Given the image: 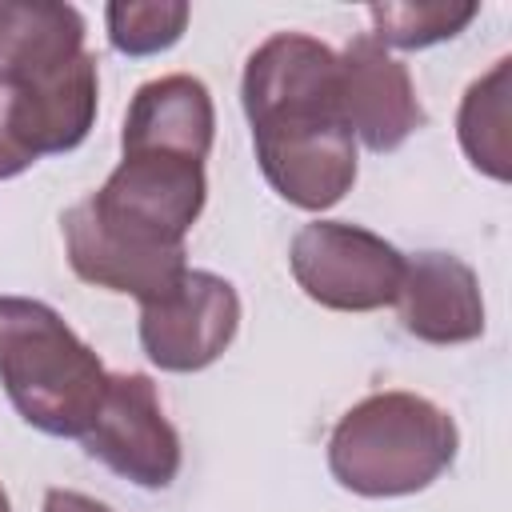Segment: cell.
Instances as JSON below:
<instances>
[{"mask_svg":"<svg viewBox=\"0 0 512 512\" xmlns=\"http://www.w3.org/2000/svg\"><path fill=\"white\" fill-rule=\"evenodd\" d=\"M240 104L256 160L280 200L304 212L340 204L360 172L340 108V56L308 32H272L244 60Z\"/></svg>","mask_w":512,"mask_h":512,"instance_id":"6da1fadb","label":"cell"},{"mask_svg":"<svg viewBox=\"0 0 512 512\" xmlns=\"http://www.w3.org/2000/svg\"><path fill=\"white\" fill-rule=\"evenodd\" d=\"M208 200L204 160L172 152H120L108 180L64 216L72 272L104 292L160 296L184 268V236Z\"/></svg>","mask_w":512,"mask_h":512,"instance_id":"7a4b0ae2","label":"cell"},{"mask_svg":"<svg viewBox=\"0 0 512 512\" xmlns=\"http://www.w3.org/2000/svg\"><path fill=\"white\" fill-rule=\"evenodd\" d=\"M460 452L448 408L420 392H372L328 436V472L340 488L388 500L436 484Z\"/></svg>","mask_w":512,"mask_h":512,"instance_id":"3957f363","label":"cell"},{"mask_svg":"<svg viewBox=\"0 0 512 512\" xmlns=\"http://www.w3.org/2000/svg\"><path fill=\"white\" fill-rule=\"evenodd\" d=\"M0 384L44 436H84L108 388L100 356L44 300L0 296Z\"/></svg>","mask_w":512,"mask_h":512,"instance_id":"277c9868","label":"cell"},{"mask_svg":"<svg viewBox=\"0 0 512 512\" xmlns=\"http://www.w3.org/2000/svg\"><path fill=\"white\" fill-rule=\"evenodd\" d=\"M0 96L16 144L40 160L88 140L100 104L96 56L80 44H44L0 60Z\"/></svg>","mask_w":512,"mask_h":512,"instance_id":"5b68a950","label":"cell"},{"mask_svg":"<svg viewBox=\"0 0 512 512\" xmlns=\"http://www.w3.org/2000/svg\"><path fill=\"white\" fill-rule=\"evenodd\" d=\"M292 280L332 312H376L396 300L404 252L348 220H308L288 248Z\"/></svg>","mask_w":512,"mask_h":512,"instance_id":"8992f818","label":"cell"},{"mask_svg":"<svg viewBox=\"0 0 512 512\" xmlns=\"http://www.w3.org/2000/svg\"><path fill=\"white\" fill-rule=\"evenodd\" d=\"M240 328L236 288L208 272L184 268L160 296L140 304V348L160 372H200L224 356Z\"/></svg>","mask_w":512,"mask_h":512,"instance_id":"52a82bcc","label":"cell"},{"mask_svg":"<svg viewBox=\"0 0 512 512\" xmlns=\"http://www.w3.org/2000/svg\"><path fill=\"white\" fill-rule=\"evenodd\" d=\"M84 452L136 488L160 492L180 472V432L160 408L156 384L144 372H108L96 420L80 436Z\"/></svg>","mask_w":512,"mask_h":512,"instance_id":"ba28073f","label":"cell"},{"mask_svg":"<svg viewBox=\"0 0 512 512\" xmlns=\"http://www.w3.org/2000/svg\"><path fill=\"white\" fill-rule=\"evenodd\" d=\"M340 56V108L352 136L372 152H396L428 124L408 64H400L368 32L352 36Z\"/></svg>","mask_w":512,"mask_h":512,"instance_id":"9c48e42d","label":"cell"},{"mask_svg":"<svg viewBox=\"0 0 512 512\" xmlns=\"http://www.w3.org/2000/svg\"><path fill=\"white\" fill-rule=\"evenodd\" d=\"M396 320L408 336L448 348L468 344L484 332V296L472 264L452 252L404 256V276L396 288Z\"/></svg>","mask_w":512,"mask_h":512,"instance_id":"30bf717a","label":"cell"},{"mask_svg":"<svg viewBox=\"0 0 512 512\" xmlns=\"http://www.w3.org/2000/svg\"><path fill=\"white\" fill-rule=\"evenodd\" d=\"M216 136V108L204 80L188 72L156 76L136 88L124 128H120V152H172L208 160Z\"/></svg>","mask_w":512,"mask_h":512,"instance_id":"8fae6325","label":"cell"},{"mask_svg":"<svg viewBox=\"0 0 512 512\" xmlns=\"http://www.w3.org/2000/svg\"><path fill=\"white\" fill-rule=\"evenodd\" d=\"M512 60L500 56L480 80L464 88L460 112H456V136L468 156V164L492 180L512 176V144H508V96H512Z\"/></svg>","mask_w":512,"mask_h":512,"instance_id":"7c38bea8","label":"cell"},{"mask_svg":"<svg viewBox=\"0 0 512 512\" xmlns=\"http://www.w3.org/2000/svg\"><path fill=\"white\" fill-rule=\"evenodd\" d=\"M480 16L476 0L464 4H444V0H428V4H368V20H372V40L384 48H432L444 44L452 36H460L472 20Z\"/></svg>","mask_w":512,"mask_h":512,"instance_id":"4fadbf2b","label":"cell"},{"mask_svg":"<svg viewBox=\"0 0 512 512\" xmlns=\"http://www.w3.org/2000/svg\"><path fill=\"white\" fill-rule=\"evenodd\" d=\"M192 8L184 0H112L104 8L108 44L120 56H156L168 52L184 28Z\"/></svg>","mask_w":512,"mask_h":512,"instance_id":"5bb4252c","label":"cell"},{"mask_svg":"<svg viewBox=\"0 0 512 512\" xmlns=\"http://www.w3.org/2000/svg\"><path fill=\"white\" fill-rule=\"evenodd\" d=\"M36 160L16 144L12 128H8V108H4V96H0V180H12L20 172H28Z\"/></svg>","mask_w":512,"mask_h":512,"instance_id":"9a60e30c","label":"cell"},{"mask_svg":"<svg viewBox=\"0 0 512 512\" xmlns=\"http://www.w3.org/2000/svg\"><path fill=\"white\" fill-rule=\"evenodd\" d=\"M40 512H112L108 504H100L96 496H84L76 488H48L44 492V508Z\"/></svg>","mask_w":512,"mask_h":512,"instance_id":"2e32d148","label":"cell"},{"mask_svg":"<svg viewBox=\"0 0 512 512\" xmlns=\"http://www.w3.org/2000/svg\"><path fill=\"white\" fill-rule=\"evenodd\" d=\"M0 512H12V504H8V492H4V484H0Z\"/></svg>","mask_w":512,"mask_h":512,"instance_id":"e0dca14e","label":"cell"}]
</instances>
